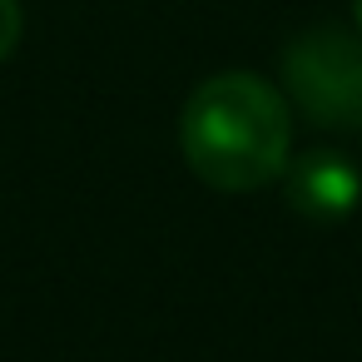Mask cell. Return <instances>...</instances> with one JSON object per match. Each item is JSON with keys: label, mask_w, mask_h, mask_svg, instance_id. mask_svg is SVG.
Masks as SVG:
<instances>
[{"label": "cell", "mask_w": 362, "mask_h": 362, "mask_svg": "<svg viewBox=\"0 0 362 362\" xmlns=\"http://www.w3.org/2000/svg\"><path fill=\"white\" fill-rule=\"evenodd\" d=\"M179 149L194 179L218 194L268 189L283 179L293 149L288 100L253 70H223L184 100Z\"/></svg>", "instance_id": "cell-1"}, {"label": "cell", "mask_w": 362, "mask_h": 362, "mask_svg": "<svg viewBox=\"0 0 362 362\" xmlns=\"http://www.w3.org/2000/svg\"><path fill=\"white\" fill-rule=\"evenodd\" d=\"M283 85L303 119L337 134L362 129V35L342 25L303 30L283 50Z\"/></svg>", "instance_id": "cell-2"}, {"label": "cell", "mask_w": 362, "mask_h": 362, "mask_svg": "<svg viewBox=\"0 0 362 362\" xmlns=\"http://www.w3.org/2000/svg\"><path fill=\"white\" fill-rule=\"evenodd\" d=\"M283 194L288 204L303 214V218H317V223H332V218H347L362 199V174L347 154L337 149H308L298 159H288L283 169Z\"/></svg>", "instance_id": "cell-3"}, {"label": "cell", "mask_w": 362, "mask_h": 362, "mask_svg": "<svg viewBox=\"0 0 362 362\" xmlns=\"http://www.w3.org/2000/svg\"><path fill=\"white\" fill-rule=\"evenodd\" d=\"M21 35H25V11H21V0H0V65L16 55Z\"/></svg>", "instance_id": "cell-4"}, {"label": "cell", "mask_w": 362, "mask_h": 362, "mask_svg": "<svg viewBox=\"0 0 362 362\" xmlns=\"http://www.w3.org/2000/svg\"><path fill=\"white\" fill-rule=\"evenodd\" d=\"M352 16H357V35H362V0H352Z\"/></svg>", "instance_id": "cell-5"}]
</instances>
